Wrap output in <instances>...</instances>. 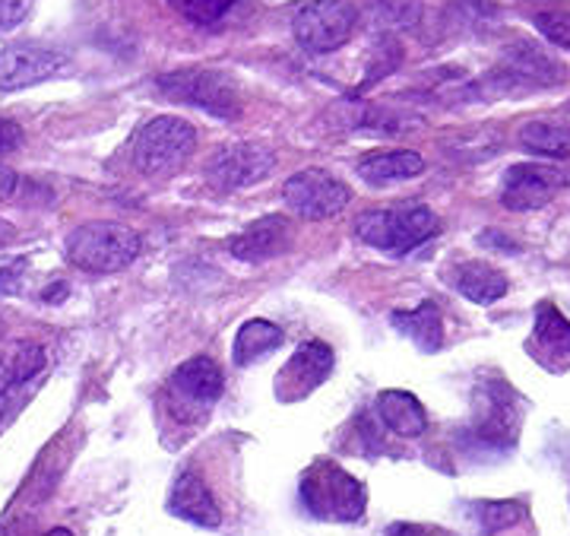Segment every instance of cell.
<instances>
[{
	"instance_id": "1",
	"label": "cell",
	"mask_w": 570,
	"mask_h": 536,
	"mask_svg": "<svg viewBox=\"0 0 570 536\" xmlns=\"http://www.w3.org/2000/svg\"><path fill=\"white\" fill-rule=\"evenodd\" d=\"M142 251L140 232L124 223H82L67 235V261L82 273H118Z\"/></svg>"
},
{
	"instance_id": "2",
	"label": "cell",
	"mask_w": 570,
	"mask_h": 536,
	"mask_svg": "<svg viewBox=\"0 0 570 536\" xmlns=\"http://www.w3.org/2000/svg\"><path fill=\"white\" fill-rule=\"evenodd\" d=\"M558 82H564L561 64L532 41H513L489 77L475 82V92H482L485 99H501V96H527Z\"/></svg>"
},
{
	"instance_id": "3",
	"label": "cell",
	"mask_w": 570,
	"mask_h": 536,
	"mask_svg": "<svg viewBox=\"0 0 570 536\" xmlns=\"http://www.w3.org/2000/svg\"><path fill=\"white\" fill-rule=\"evenodd\" d=\"M298 489L307 515H314L317 520L352 524L365 515V486L333 460H317L314 467H307Z\"/></svg>"
},
{
	"instance_id": "4",
	"label": "cell",
	"mask_w": 570,
	"mask_h": 536,
	"mask_svg": "<svg viewBox=\"0 0 570 536\" xmlns=\"http://www.w3.org/2000/svg\"><path fill=\"white\" fill-rule=\"evenodd\" d=\"M441 232V220L431 206L412 204L396 209H367L355 220V235L365 245L387 251V254H409L428 238Z\"/></svg>"
},
{
	"instance_id": "5",
	"label": "cell",
	"mask_w": 570,
	"mask_h": 536,
	"mask_svg": "<svg viewBox=\"0 0 570 536\" xmlns=\"http://www.w3.org/2000/svg\"><path fill=\"white\" fill-rule=\"evenodd\" d=\"M194 146H197L194 124L175 115H159L137 130L130 156H134L137 172L146 178H168L181 172L184 163L194 156Z\"/></svg>"
},
{
	"instance_id": "6",
	"label": "cell",
	"mask_w": 570,
	"mask_h": 536,
	"mask_svg": "<svg viewBox=\"0 0 570 536\" xmlns=\"http://www.w3.org/2000/svg\"><path fill=\"white\" fill-rule=\"evenodd\" d=\"M156 86L163 89V96L175 99V103L190 105V108H200L213 118H223V121H235L242 115V92L235 80L223 74V70H213V67H184V70H171L163 74Z\"/></svg>"
},
{
	"instance_id": "7",
	"label": "cell",
	"mask_w": 570,
	"mask_h": 536,
	"mask_svg": "<svg viewBox=\"0 0 570 536\" xmlns=\"http://www.w3.org/2000/svg\"><path fill=\"white\" fill-rule=\"evenodd\" d=\"M358 26V7L352 0H311L305 3L295 20L292 32L305 51L326 55L343 48Z\"/></svg>"
},
{
	"instance_id": "8",
	"label": "cell",
	"mask_w": 570,
	"mask_h": 536,
	"mask_svg": "<svg viewBox=\"0 0 570 536\" xmlns=\"http://www.w3.org/2000/svg\"><path fill=\"white\" fill-rule=\"evenodd\" d=\"M472 432L485 445H513L520 432V397L504 381L485 378L472 393Z\"/></svg>"
},
{
	"instance_id": "9",
	"label": "cell",
	"mask_w": 570,
	"mask_h": 536,
	"mask_svg": "<svg viewBox=\"0 0 570 536\" xmlns=\"http://www.w3.org/2000/svg\"><path fill=\"white\" fill-rule=\"evenodd\" d=\"M276 168V153L266 144L219 146L206 163V182L216 191H238L257 185Z\"/></svg>"
},
{
	"instance_id": "10",
	"label": "cell",
	"mask_w": 570,
	"mask_h": 536,
	"mask_svg": "<svg viewBox=\"0 0 570 536\" xmlns=\"http://www.w3.org/2000/svg\"><path fill=\"white\" fill-rule=\"evenodd\" d=\"M285 204L292 206L298 216L305 220H330L336 213H343L352 201L348 187L333 178L324 168H305L295 172L283 187Z\"/></svg>"
},
{
	"instance_id": "11",
	"label": "cell",
	"mask_w": 570,
	"mask_h": 536,
	"mask_svg": "<svg viewBox=\"0 0 570 536\" xmlns=\"http://www.w3.org/2000/svg\"><path fill=\"white\" fill-rule=\"evenodd\" d=\"M564 187H570V172L558 168V165H510L504 172V185H501V204L513 213H530V209L549 204L551 197Z\"/></svg>"
},
{
	"instance_id": "12",
	"label": "cell",
	"mask_w": 570,
	"mask_h": 536,
	"mask_svg": "<svg viewBox=\"0 0 570 536\" xmlns=\"http://www.w3.org/2000/svg\"><path fill=\"white\" fill-rule=\"evenodd\" d=\"M61 51L41 48V45H7L0 48V92L26 89L41 80H51L58 70H63Z\"/></svg>"
},
{
	"instance_id": "13",
	"label": "cell",
	"mask_w": 570,
	"mask_h": 536,
	"mask_svg": "<svg viewBox=\"0 0 570 536\" xmlns=\"http://www.w3.org/2000/svg\"><path fill=\"white\" fill-rule=\"evenodd\" d=\"M330 371H333V350L321 340H311V343L292 352V359L283 366L279 381H276V393L283 400H302L314 388L324 384Z\"/></svg>"
},
{
	"instance_id": "14",
	"label": "cell",
	"mask_w": 570,
	"mask_h": 536,
	"mask_svg": "<svg viewBox=\"0 0 570 536\" xmlns=\"http://www.w3.org/2000/svg\"><path fill=\"white\" fill-rule=\"evenodd\" d=\"M223 369L209 355H194L171 374V391L178 397V403H187L194 410H209L223 397Z\"/></svg>"
},
{
	"instance_id": "15",
	"label": "cell",
	"mask_w": 570,
	"mask_h": 536,
	"mask_svg": "<svg viewBox=\"0 0 570 536\" xmlns=\"http://www.w3.org/2000/svg\"><path fill=\"white\" fill-rule=\"evenodd\" d=\"M292 245V223L285 216H264L257 223H250L245 232H238L228 251L235 261H245V264H264L269 257L283 254Z\"/></svg>"
},
{
	"instance_id": "16",
	"label": "cell",
	"mask_w": 570,
	"mask_h": 536,
	"mask_svg": "<svg viewBox=\"0 0 570 536\" xmlns=\"http://www.w3.org/2000/svg\"><path fill=\"white\" fill-rule=\"evenodd\" d=\"M168 511L178 515L181 520L197 524V527H219L223 524L219 501L213 498L209 486L204 483V476H197L194 470H184L175 479L171 498H168Z\"/></svg>"
},
{
	"instance_id": "17",
	"label": "cell",
	"mask_w": 570,
	"mask_h": 536,
	"mask_svg": "<svg viewBox=\"0 0 570 536\" xmlns=\"http://www.w3.org/2000/svg\"><path fill=\"white\" fill-rule=\"evenodd\" d=\"M532 343L551 369H568L570 366V321L551 302H542L535 309Z\"/></svg>"
},
{
	"instance_id": "18",
	"label": "cell",
	"mask_w": 570,
	"mask_h": 536,
	"mask_svg": "<svg viewBox=\"0 0 570 536\" xmlns=\"http://www.w3.org/2000/svg\"><path fill=\"white\" fill-rule=\"evenodd\" d=\"M425 172V159L412 149H387V153H367L358 163V175L367 185H393L409 182Z\"/></svg>"
},
{
	"instance_id": "19",
	"label": "cell",
	"mask_w": 570,
	"mask_h": 536,
	"mask_svg": "<svg viewBox=\"0 0 570 536\" xmlns=\"http://www.w3.org/2000/svg\"><path fill=\"white\" fill-rule=\"evenodd\" d=\"M453 273V286L460 295H466L475 305H494L498 299H504L508 292V276L498 267H491L485 261H466Z\"/></svg>"
},
{
	"instance_id": "20",
	"label": "cell",
	"mask_w": 570,
	"mask_h": 536,
	"mask_svg": "<svg viewBox=\"0 0 570 536\" xmlns=\"http://www.w3.org/2000/svg\"><path fill=\"white\" fill-rule=\"evenodd\" d=\"M45 366V350L39 343H17L0 355V419L10 407V397L20 388L22 381H29L32 374H39Z\"/></svg>"
},
{
	"instance_id": "21",
	"label": "cell",
	"mask_w": 570,
	"mask_h": 536,
	"mask_svg": "<svg viewBox=\"0 0 570 536\" xmlns=\"http://www.w3.org/2000/svg\"><path fill=\"white\" fill-rule=\"evenodd\" d=\"M377 412L390 432L403 435V438H419L428 429V412L415 393L384 391L377 397Z\"/></svg>"
},
{
	"instance_id": "22",
	"label": "cell",
	"mask_w": 570,
	"mask_h": 536,
	"mask_svg": "<svg viewBox=\"0 0 570 536\" xmlns=\"http://www.w3.org/2000/svg\"><path fill=\"white\" fill-rule=\"evenodd\" d=\"M390 321L400 333H406L422 352H438L444 347V318H441L434 302H422L419 309L409 311H393Z\"/></svg>"
},
{
	"instance_id": "23",
	"label": "cell",
	"mask_w": 570,
	"mask_h": 536,
	"mask_svg": "<svg viewBox=\"0 0 570 536\" xmlns=\"http://www.w3.org/2000/svg\"><path fill=\"white\" fill-rule=\"evenodd\" d=\"M283 340L285 333L279 324L264 321V318L247 321V324H242V330L235 333V350H232L235 366H257V362H264L269 352L283 347Z\"/></svg>"
},
{
	"instance_id": "24",
	"label": "cell",
	"mask_w": 570,
	"mask_h": 536,
	"mask_svg": "<svg viewBox=\"0 0 570 536\" xmlns=\"http://www.w3.org/2000/svg\"><path fill=\"white\" fill-rule=\"evenodd\" d=\"M352 111L355 115H348V127H362L367 134H381V137H400L422 124L415 115L396 111L387 105H355Z\"/></svg>"
},
{
	"instance_id": "25",
	"label": "cell",
	"mask_w": 570,
	"mask_h": 536,
	"mask_svg": "<svg viewBox=\"0 0 570 536\" xmlns=\"http://www.w3.org/2000/svg\"><path fill=\"white\" fill-rule=\"evenodd\" d=\"M520 146L539 156H551V159H570V127L551 121L523 124Z\"/></svg>"
},
{
	"instance_id": "26",
	"label": "cell",
	"mask_w": 570,
	"mask_h": 536,
	"mask_svg": "<svg viewBox=\"0 0 570 536\" xmlns=\"http://www.w3.org/2000/svg\"><path fill=\"white\" fill-rule=\"evenodd\" d=\"M371 13L384 29H412L422 20V0H371Z\"/></svg>"
},
{
	"instance_id": "27",
	"label": "cell",
	"mask_w": 570,
	"mask_h": 536,
	"mask_svg": "<svg viewBox=\"0 0 570 536\" xmlns=\"http://www.w3.org/2000/svg\"><path fill=\"white\" fill-rule=\"evenodd\" d=\"M475 515H479L482 534H501L513 524H520L527 517V508L520 501H482L475 508Z\"/></svg>"
},
{
	"instance_id": "28",
	"label": "cell",
	"mask_w": 570,
	"mask_h": 536,
	"mask_svg": "<svg viewBox=\"0 0 570 536\" xmlns=\"http://www.w3.org/2000/svg\"><path fill=\"white\" fill-rule=\"evenodd\" d=\"M168 3L197 26H216L238 0H168Z\"/></svg>"
},
{
	"instance_id": "29",
	"label": "cell",
	"mask_w": 570,
	"mask_h": 536,
	"mask_svg": "<svg viewBox=\"0 0 570 536\" xmlns=\"http://www.w3.org/2000/svg\"><path fill=\"white\" fill-rule=\"evenodd\" d=\"M532 26L558 48H570V13L564 10H546V13H535Z\"/></svg>"
},
{
	"instance_id": "30",
	"label": "cell",
	"mask_w": 570,
	"mask_h": 536,
	"mask_svg": "<svg viewBox=\"0 0 570 536\" xmlns=\"http://www.w3.org/2000/svg\"><path fill=\"white\" fill-rule=\"evenodd\" d=\"M32 10V0H0V36L13 32Z\"/></svg>"
},
{
	"instance_id": "31",
	"label": "cell",
	"mask_w": 570,
	"mask_h": 536,
	"mask_svg": "<svg viewBox=\"0 0 570 536\" xmlns=\"http://www.w3.org/2000/svg\"><path fill=\"white\" fill-rule=\"evenodd\" d=\"M20 144H22L20 124L0 118V156H3V153H13V149H17Z\"/></svg>"
},
{
	"instance_id": "32",
	"label": "cell",
	"mask_w": 570,
	"mask_h": 536,
	"mask_svg": "<svg viewBox=\"0 0 570 536\" xmlns=\"http://www.w3.org/2000/svg\"><path fill=\"white\" fill-rule=\"evenodd\" d=\"M17 172L13 168H7V165H0V201H7V197H13V191H17Z\"/></svg>"
},
{
	"instance_id": "33",
	"label": "cell",
	"mask_w": 570,
	"mask_h": 536,
	"mask_svg": "<svg viewBox=\"0 0 570 536\" xmlns=\"http://www.w3.org/2000/svg\"><path fill=\"white\" fill-rule=\"evenodd\" d=\"M387 536H428L425 527H419V524H393L387 530Z\"/></svg>"
},
{
	"instance_id": "34",
	"label": "cell",
	"mask_w": 570,
	"mask_h": 536,
	"mask_svg": "<svg viewBox=\"0 0 570 536\" xmlns=\"http://www.w3.org/2000/svg\"><path fill=\"white\" fill-rule=\"evenodd\" d=\"M10 235H13V226H10L7 220H0V242H7Z\"/></svg>"
},
{
	"instance_id": "35",
	"label": "cell",
	"mask_w": 570,
	"mask_h": 536,
	"mask_svg": "<svg viewBox=\"0 0 570 536\" xmlns=\"http://www.w3.org/2000/svg\"><path fill=\"white\" fill-rule=\"evenodd\" d=\"M45 536H73V534H70L67 527H55V530H48V534H45Z\"/></svg>"
}]
</instances>
